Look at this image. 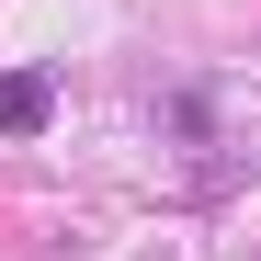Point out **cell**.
<instances>
[{
  "instance_id": "1",
  "label": "cell",
  "mask_w": 261,
  "mask_h": 261,
  "mask_svg": "<svg viewBox=\"0 0 261 261\" xmlns=\"http://www.w3.org/2000/svg\"><path fill=\"white\" fill-rule=\"evenodd\" d=\"M57 125V68H0V137H46Z\"/></svg>"
}]
</instances>
